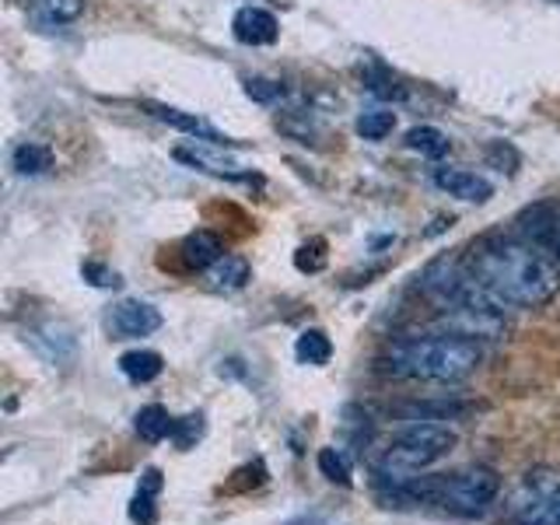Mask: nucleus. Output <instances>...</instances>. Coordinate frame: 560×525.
Masks as SVG:
<instances>
[{"instance_id":"obj_1","label":"nucleus","mask_w":560,"mask_h":525,"mask_svg":"<svg viewBox=\"0 0 560 525\" xmlns=\"http://www.w3.org/2000/svg\"><path fill=\"white\" fill-rule=\"evenodd\" d=\"M463 259L480 291L501 308H539L560 291L557 262L525 238L490 235Z\"/></svg>"},{"instance_id":"obj_2","label":"nucleus","mask_w":560,"mask_h":525,"mask_svg":"<svg viewBox=\"0 0 560 525\" xmlns=\"http://www.w3.org/2000/svg\"><path fill=\"white\" fill-rule=\"evenodd\" d=\"M483 361L480 340L459 337V332H434V337H407L389 350V368L402 378L424 382H463Z\"/></svg>"},{"instance_id":"obj_3","label":"nucleus","mask_w":560,"mask_h":525,"mask_svg":"<svg viewBox=\"0 0 560 525\" xmlns=\"http://www.w3.org/2000/svg\"><path fill=\"white\" fill-rule=\"evenodd\" d=\"M455 445V431L442 420H428L420 417L410 428H402L396 434V442L378 455L375 472L382 483H410L417 480V472H424L428 466H434L442 455H448V448Z\"/></svg>"},{"instance_id":"obj_4","label":"nucleus","mask_w":560,"mask_h":525,"mask_svg":"<svg viewBox=\"0 0 560 525\" xmlns=\"http://www.w3.org/2000/svg\"><path fill=\"white\" fill-rule=\"evenodd\" d=\"M105 329L113 340H144L162 329V312L140 298H122L105 312Z\"/></svg>"},{"instance_id":"obj_5","label":"nucleus","mask_w":560,"mask_h":525,"mask_svg":"<svg viewBox=\"0 0 560 525\" xmlns=\"http://www.w3.org/2000/svg\"><path fill=\"white\" fill-rule=\"evenodd\" d=\"M529 498L518 501L515 525H560V477H533L525 480Z\"/></svg>"},{"instance_id":"obj_6","label":"nucleus","mask_w":560,"mask_h":525,"mask_svg":"<svg viewBox=\"0 0 560 525\" xmlns=\"http://www.w3.org/2000/svg\"><path fill=\"white\" fill-rule=\"evenodd\" d=\"M434 186L448 192V197L463 200V203H487L494 197V186H490L480 172H469L459 165H442L434 168Z\"/></svg>"},{"instance_id":"obj_7","label":"nucleus","mask_w":560,"mask_h":525,"mask_svg":"<svg viewBox=\"0 0 560 525\" xmlns=\"http://www.w3.org/2000/svg\"><path fill=\"white\" fill-rule=\"evenodd\" d=\"M232 35L242 46H270V43H277V35H280V22H277L273 11L259 8V4H249V8L235 11Z\"/></svg>"},{"instance_id":"obj_8","label":"nucleus","mask_w":560,"mask_h":525,"mask_svg":"<svg viewBox=\"0 0 560 525\" xmlns=\"http://www.w3.org/2000/svg\"><path fill=\"white\" fill-rule=\"evenodd\" d=\"M148 109L162 122H168L172 130L189 133L192 140H207V144H228V137L210 119H203L200 113H183V109H172V105H158V102H151Z\"/></svg>"},{"instance_id":"obj_9","label":"nucleus","mask_w":560,"mask_h":525,"mask_svg":"<svg viewBox=\"0 0 560 525\" xmlns=\"http://www.w3.org/2000/svg\"><path fill=\"white\" fill-rule=\"evenodd\" d=\"M522 221H529V224H522L525 242L539 245L542 253H547V249H560V214H557L553 203H536V207H529L522 214Z\"/></svg>"},{"instance_id":"obj_10","label":"nucleus","mask_w":560,"mask_h":525,"mask_svg":"<svg viewBox=\"0 0 560 525\" xmlns=\"http://www.w3.org/2000/svg\"><path fill=\"white\" fill-rule=\"evenodd\" d=\"M224 144H207V140H192V148H175V158L179 162H186V165H192V168H203V172H210V175H242V165L235 162V158H228L224 151H221Z\"/></svg>"},{"instance_id":"obj_11","label":"nucleus","mask_w":560,"mask_h":525,"mask_svg":"<svg viewBox=\"0 0 560 525\" xmlns=\"http://www.w3.org/2000/svg\"><path fill=\"white\" fill-rule=\"evenodd\" d=\"M249 259L238 256V253H224L214 267L203 270V280L210 291H221V294H232V291H242L245 284H249Z\"/></svg>"},{"instance_id":"obj_12","label":"nucleus","mask_w":560,"mask_h":525,"mask_svg":"<svg viewBox=\"0 0 560 525\" xmlns=\"http://www.w3.org/2000/svg\"><path fill=\"white\" fill-rule=\"evenodd\" d=\"M224 256V245L214 232H192L186 242H183V262L189 270H207L214 267V262Z\"/></svg>"},{"instance_id":"obj_13","label":"nucleus","mask_w":560,"mask_h":525,"mask_svg":"<svg viewBox=\"0 0 560 525\" xmlns=\"http://www.w3.org/2000/svg\"><path fill=\"white\" fill-rule=\"evenodd\" d=\"M158 494H162V472L144 469V477H140V483H137L133 504H130V518L137 525H154V518H158Z\"/></svg>"},{"instance_id":"obj_14","label":"nucleus","mask_w":560,"mask_h":525,"mask_svg":"<svg viewBox=\"0 0 560 525\" xmlns=\"http://www.w3.org/2000/svg\"><path fill=\"white\" fill-rule=\"evenodd\" d=\"M119 372L127 375L130 382H137V385H148V382H154L158 375L165 372V361H162L158 350L137 347V350H127V354L119 358Z\"/></svg>"},{"instance_id":"obj_15","label":"nucleus","mask_w":560,"mask_h":525,"mask_svg":"<svg viewBox=\"0 0 560 525\" xmlns=\"http://www.w3.org/2000/svg\"><path fill=\"white\" fill-rule=\"evenodd\" d=\"M172 428H175V417L151 402V407H140L137 417H133V431L144 438V442H162V438H172Z\"/></svg>"},{"instance_id":"obj_16","label":"nucleus","mask_w":560,"mask_h":525,"mask_svg":"<svg viewBox=\"0 0 560 525\" xmlns=\"http://www.w3.org/2000/svg\"><path fill=\"white\" fill-rule=\"evenodd\" d=\"M407 148L417 151L420 158H431V162H442V158L452 151L448 133H442L438 127H413L407 133Z\"/></svg>"},{"instance_id":"obj_17","label":"nucleus","mask_w":560,"mask_h":525,"mask_svg":"<svg viewBox=\"0 0 560 525\" xmlns=\"http://www.w3.org/2000/svg\"><path fill=\"white\" fill-rule=\"evenodd\" d=\"M294 358L302 361V364H326L332 358V343L323 329H305L302 337L294 340Z\"/></svg>"},{"instance_id":"obj_18","label":"nucleus","mask_w":560,"mask_h":525,"mask_svg":"<svg viewBox=\"0 0 560 525\" xmlns=\"http://www.w3.org/2000/svg\"><path fill=\"white\" fill-rule=\"evenodd\" d=\"M52 165V151L35 144V140H25V144L14 148V168L22 175H43Z\"/></svg>"},{"instance_id":"obj_19","label":"nucleus","mask_w":560,"mask_h":525,"mask_svg":"<svg viewBox=\"0 0 560 525\" xmlns=\"http://www.w3.org/2000/svg\"><path fill=\"white\" fill-rule=\"evenodd\" d=\"M354 130L364 140H385L396 130V113H389V109H364L358 116V122H354Z\"/></svg>"},{"instance_id":"obj_20","label":"nucleus","mask_w":560,"mask_h":525,"mask_svg":"<svg viewBox=\"0 0 560 525\" xmlns=\"http://www.w3.org/2000/svg\"><path fill=\"white\" fill-rule=\"evenodd\" d=\"M35 11H39L49 25H70L84 14V0H35Z\"/></svg>"},{"instance_id":"obj_21","label":"nucleus","mask_w":560,"mask_h":525,"mask_svg":"<svg viewBox=\"0 0 560 525\" xmlns=\"http://www.w3.org/2000/svg\"><path fill=\"white\" fill-rule=\"evenodd\" d=\"M245 95H249L253 102L259 105H277L280 98H284V84L280 81H270V78H245Z\"/></svg>"},{"instance_id":"obj_22","label":"nucleus","mask_w":560,"mask_h":525,"mask_svg":"<svg viewBox=\"0 0 560 525\" xmlns=\"http://www.w3.org/2000/svg\"><path fill=\"white\" fill-rule=\"evenodd\" d=\"M319 469H323V477L332 480V483H350V463H347V455L340 448H323L319 452Z\"/></svg>"},{"instance_id":"obj_23","label":"nucleus","mask_w":560,"mask_h":525,"mask_svg":"<svg viewBox=\"0 0 560 525\" xmlns=\"http://www.w3.org/2000/svg\"><path fill=\"white\" fill-rule=\"evenodd\" d=\"M200 434H203V417H200V413H189V417H179V420H175L172 442L179 445V448H189Z\"/></svg>"},{"instance_id":"obj_24","label":"nucleus","mask_w":560,"mask_h":525,"mask_svg":"<svg viewBox=\"0 0 560 525\" xmlns=\"http://www.w3.org/2000/svg\"><path fill=\"white\" fill-rule=\"evenodd\" d=\"M326 245L315 238V242H308V245H302V249H298V270H308V273H315V270H323V262H326Z\"/></svg>"},{"instance_id":"obj_25","label":"nucleus","mask_w":560,"mask_h":525,"mask_svg":"<svg viewBox=\"0 0 560 525\" xmlns=\"http://www.w3.org/2000/svg\"><path fill=\"white\" fill-rule=\"evenodd\" d=\"M81 273H84L88 284H95V288H116V284H119V273L98 267V262H84V270H81Z\"/></svg>"}]
</instances>
